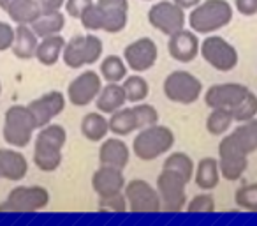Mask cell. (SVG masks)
<instances>
[{
	"mask_svg": "<svg viewBox=\"0 0 257 226\" xmlns=\"http://www.w3.org/2000/svg\"><path fill=\"white\" fill-rule=\"evenodd\" d=\"M79 22L88 32H121L128 22V0H97L85 9L79 16Z\"/></svg>",
	"mask_w": 257,
	"mask_h": 226,
	"instance_id": "cell-1",
	"label": "cell"
},
{
	"mask_svg": "<svg viewBox=\"0 0 257 226\" xmlns=\"http://www.w3.org/2000/svg\"><path fill=\"white\" fill-rule=\"evenodd\" d=\"M67 141V131L60 124L41 127L34 143V163L44 173H51L62 165V150Z\"/></svg>",
	"mask_w": 257,
	"mask_h": 226,
	"instance_id": "cell-2",
	"label": "cell"
},
{
	"mask_svg": "<svg viewBox=\"0 0 257 226\" xmlns=\"http://www.w3.org/2000/svg\"><path fill=\"white\" fill-rule=\"evenodd\" d=\"M231 22L232 8L227 0H201L189 15V25L196 34H213Z\"/></svg>",
	"mask_w": 257,
	"mask_h": 226,
	"instance_id": "cell-3",
	"label": "cell"
},
{
	"mask_svg": "<svg viewBox=\"0 0 257 226\" xmlns=\"http://www.w3.org/2000/svg\"><path fill=\"white\" fill-rule=\"evenodd\" d=\"M173 145H175V133L168 126L155 124V126L140 129L133 141V154L140 161L150 163L171 152Z\"/></svg>",
	"mask_w": 257,
	"mask_h": 226,
	"instance_id": "cell-4",
	"label": "cell"
},
{
	"mask_svg": "<svg viewBox=\"0 0 257 226\" xmlns=\"http://www.w3.org/2000/svg\"><path fill=\"white\" fill-rule=\"evenodd\" d=\"M37 129L36 119L29 106L15 104L6 111L4 117V140L13 147L23 148L32 141L34 131Z\"/></svg>",
	"mask_w": 257,
	"mask_h": 226,
	"instance_id": "cell-5",
	"label": "cell"
},
{
	"mask_svg": "<svg viewBox=\"0 0 257 226\" xmlns=\"http://www.w3.org/2000/svg\"><path fill=\"white\" fill-rule=\"evenodd\" d=\"M102 41L93 34L74 36L72 39L65 41V46L62 50V60L67 67L81 69L85 65H92L99 62L102 57Z\"/></svg>",
	"mask_w": 257,
	"mask_h": 226,
	"instance_id": "cell-6",
	"label": "cell"
},
{
	"mask_svg": "<svg viewBox=\"0 0 257 226\" xmlns=\"http://www.w3.org/2000/svg\"><path fill=\"white\" fill-rule=\"evenodd\" d=\"M164 96L176 104H194L203 94V83L189 71H173L164 80Z\"/></svg>",
	"mask_w": 257,
	"mask_h": 226,
	"instance_id": "cell-7",
	"label": "cell"
},
{
	"mask_svg": "<svg viewBox=\"0 0 257 226\" xmlns=\"http://www.w3.org/2000/svg\"><path fill=\"white\" fill-rule=\"evenodd\" d=\"M50 203V191L43 186H18L8 194L0 212H37Z\"/></svg>",
	"mask_w": 257,
	"mask_h": 226,
	"instance_id": "cell-8",
	"label": "cell"
},
{
	"mask_svg": "<svg viewBox=\"0 0 257 226\" xmlns=\"http://www.w3.org/2000/svg\"><path fill=\"white\" fill-rule=\"evenodd\" d=\"M123 194L127 198L128 210L134 214H157L161 212V198L148 180L133 179L123 187Z\"/></svg>",
	"mask_w": 257,
	"mask_h": 226,
	"instance_id": "cell-9",
	"label": "cell"
},
{
	"mask_svg": "<svg viewBox=\"0 0 257 226\" xmlns=\"http://www.w3.org/2000/svg\"><path fill=\"white\" fill-rule=\"evenodd\" d=\"M218 168H220L222 179L229 182H236L245 175L248 168V156L236 145V141L231 138V134H225L222 141L218 143Z\"/></svg>",
	"mask_w": 257,
	"mask_h": 226,
	"instance_id": "cell-10",
	"label": "cell"
},
{
	"mask_svg": "<svg viewBox=\"0 0 257 226\" xmlns=\"http://www.w3.org/2000/svg\"><path fill=\"white\" fill-rule=\"evenodd\" d=\"M199 55L213 69L222 72L232 71L238 65V51L227 39L220 36H208L199 46Z\"/></svg>",
	"mask_w": 257,
	"mask_h": 226,
	"instance_id": "cell-11",
	"label": "cell"
},
{
	"mask_svg": "<svg viewBox=\"0 0 257 226\" xmlns=\"http://www.w3.org/2000/svg\"><path fill=\"white\" fill-rule=\"evenodd\" d=\"M187 16L180 6L173 0H161L155 2L148 11V23L164 36H173L178 30L185 29Z\"/></svg>",
	"mask_w": 257,
	"mask_h": 226,
	"instance_id": "cell-12",
	"label": "cell"
},
{
	"mask_svg": "<svg viewBox=\"0 0 257 226\" xmlns=\"http://www.w3.org/2000/svg\"><path fill=\"white\" fill-rule=\"evenodd\" d=\"M155 189L161 198V210L182 212L187 205V184L175 173L162 170L155 180Z\"/></svg>",
	"mask_w": 257,
	"mask_h": 226,
	"instance_id": "cell-13",
	"label": "cell"
},
{
	"mask_svg": "<svg viewBox=\"0 0 257 226\" xmlns=\"http://www.w3.org/2000/svg\"><path fill=\"white\" fill-rule=\"evenodd\" d=\"M159 58V48L152 37H140L134 43L127 44L123 50V60L131 71L141 72L148 71L155 65Z\"/></svg>",
	"mask_w": 257,
	"mask_h": 226,
	"instance_id": "cell-14",
	"label": "cell"
},
{
	"mask_svg": "<svg viewBox=\"0 0 257 226\" xmlns=\"http://www.w3.org/2000/svg\"><path fill=\"white\" fill-rule=\"evenodd\" d=\"M102 89V78L95 71H83L78 74L67 87V99L71 104L78 108L88 106L92 101L97 99Z\"/></svg>",
	"mask_w": 257,
	"mask_h": 226,
	"instance_id": "cell-15",
	"label": "cell"
},
{
	"mask_svg": "<svg viewBox=\"0 0 257 226\" xmlns=\"http://www.w3.org/2000/svg\"><path fill=\"white\" fill-rule=\"evenodd\" d=\"M248 92V87L241 85V83H217L204 92V103L208 108L232 110Z\"/></svg>",
	"mask_w": 257,
	"mask_h": 226,
	"instance_id": "cell-16",
	"label": "cell"
},
{
	"mask_svg": "<svg viewBox=\"0 0 257 226\" xmlns=\"http://www.w3.org/2000/svg\"><path fill=\"white\" fill-rule=\"evenodd\" d=\"M65 96L58 90H51V92L44 94V96L34 99L29 104V110L32 111L34 119H36L37 127H44L51 124L55 117H58L65 108Z\"/></svg>",
	"mask_w": 257,
	"mask_h": 226,
	"instance_id": "cell-17",
	"label": "cell"
},
{
	"mask_svg": "<svg viewBox=\"0 0 257 226\" xmlns=\"http://www.w3.org/2000/svg\"><path fill=\"white\" fill-rule=\"evenodd\" d=\"M199 46L201 41L197 34L187 29H182L173 36H169L168 41V51L171 58H175L176 62H182V64H189V62L196 60V57L199 55Z\"/></svg>",
	"mask_w": 257,
	"mask_h": 226,
	"instance_id": "cell-18",
	"label": "cell"
},
{
	"mask_svg": "<svg viewBox=\"0 0 257 226\" xmlns=\"http://www.w3.org/2000/svg\"><path fill=\"white\" fill-rule=\"evenodd\" d=\"M125 184H127V180H125L123 170L111 168V166L100 165L92 175V189L95 191L99 198L123 193Z\"/></svg>",
	"mask_w": 257,
	"mask_h": 226,
	"instance_id": "cell-19",
	"label": "cell"
},
{
	"mask_svg": "<svg viewBox=\"0 0 257 226\" xmlns=\"http://www.w3.org/2000/svg\"><path fill=\"white\" fill-rule=\"evenodd\" d=\"M131 161V148L121 140L116 138H104L99 147V163L102 166H111V168L123 170Z\"/></svg>",
	"mask_w": 257,
	"mask_h": 226,
	"instance_id": "cell-20",
	"label": "cell"
},
{
	"mask_svg": "<svg viewBox=\"0 0 257 226\" xmlns=\"http://www.w3.org/2000/svg\"><path fill=\"white\" fill-rule=\"evenodd\" d=\"M29 173V161L18 150L0 148V177L11 182H20Z\"/></svg>",
	"mask_w": 257,
	"mask_h": 226,
	"instance_id": "cell-21",
	"label": "cell"
},
{
	"mask_svg": "<svg viewBox=\"0 0 257 226\" xmlns=\"http://www.w3.org/2000/svg\"><path fill=\"white\" fill-rule=\"evenodd\" d=\"M0 9L16 25H30L41 15L37 0H0Z\"/></svg>",
	"mask_w": 257,
	"mask_h": 226,
	"instance_id": "cell-22",
	"label": "cell"
},
{
	"mask_svg": "<svg viewBox=\"0 0 257 226\" xmlns=\"http://www.w3.org/2000/svg\"><path fill=\"white\" fill-rule=\"evenodd\" d=\"M127 97H125V90L121 87V83H107L102 85L99 96L95 99L97 111L104 113V115H111L116 110L125 106Z\"/></svg>",
	"mask_w": 257,
	"mask_h": 226,
	"instance_id": "cell-23",
	"label": "cell"
},
{
	"mask_svg": "<svg viewBox=\"0 0 257 226\" xmlns=\"http://www.w3.org/2000/svg\"><path fill=\"white\" fill-rule=\"evenodd\" d=\"M37 44H39V37L32 30L30 25H18L15 29V41H13V53L20 60H29V58L36 57Z\"/></svg>",
	"mask_w": 257,
	"mask_h": 226,
	"instance_id": "cell-24",
	"label": "cell"
},
{
	"mask_svg": "<svg viewBox=\"0 0 257 226\" xmlns=\"http://www.w3.org/2000/svg\"><path fill=\"white\" fill-rule=\"evenodd\" d=\"M220 168H218L217 158L206 156L196 165L194 170V180H196L197 187L203 191H211L220 184Z\"/></svg>",
	"mask_w": 257,
	"mask_h": 226,
	"instance_id": "cell-25",
	"label": "cell"
},
{
	"mask_svg": "<svg viewBox=\"0 0 257 226\" xmlns=\"http://www.w3.org/2000/svg\"><path fill=\"white\" fill-rule=\"evenodd\" d=\"M109 133V122L100 111H90L81 119V134L92 143L102 141Z\"/></svg>",
	"mask_w": 257,
	"mask_h": 226,
	"instance_id": "cell-26",
	"label": "cell"
},
{
	"mask_svg": "<svg viewBox=\"0 0 257 226\" xmlns=\"http://www.w3.org/2000/svg\"><path fill=\"white\" fill-rule=\"evenodd\" d=\"M65 46V39L57 34V36H50V37H43L37 44L36 50V58L39 60V64L51 67L55 65L58 60L62 58V50Z\"/></svg>",
	"mask_w": 257,
	"mask_h": 226,
	"instance_id": "cell-27",
	"label": "cell"
},
{
	"mask_svg": "<svg viewBox=\"0 0 257 226\" xmlns=\"http://www.w3.org/2000/svg\"><path fill=\"white\" fill-rule=\"evenodd\" d=\"M30 27H32V30L36 32V36L39 37V39L57 36L65 27V15H62V11L41 13V15L30 23Z\"/></svg>",
	"mask_w": 257,
	"mask_h": 226,
	"instance_id": "cell-28",
	"label": "cell"
},
{
	"mask_svg": "<svg viewBox=\"0 0 257 226\" xmlns=\"http://www.w3.org/2000/svg\"><path fill=\"white\" fill-rule=\"evenodd\" d=\"M162 170L175 173V175L180 177L183 182L189 184L190 180L194 179V170H196V165H194L192 158H190L189 154H185V152H171V154L164 159Z\"/></svg>",
	"mask_w": 257,
	"mask_h": 226,
	"instance_id": "cell-29",
	"label": "cell"
},
{
	"mask_svg": "<svg viewBox=\"0 0 257 226\" xmlns=\"http://www.w3.org/2000/svg\"><path fill=\"white\" fill-rule=\"evenodd\" d=\"M231 138L246 156L253 154L257 150V119L239 122L231 131Z\"/></svg>",
	"mask_w": 257,
	"mask_h": 226,
	"instance_id": "cell-30",
	"label": "cell"
},
{
	"mask_svg": "<svg viewBox=\"0 0 257 226\" xmlns=\"http://www.w3.org/2000/svg\"><path fill=\"white\" fill-rule=\"evenodd\" d=\"M127 64H125L123 57L118 55H107L102 58L99 67L100 78L106 83H120L127 78Z\"/></svg>",
	"mask_w": 257,
	"mask_h": 226,
	"instance_id": "cell-31",
	"label": "cell"
},
{
	"mask_svg": "<svg viewBox=\"0 0 257 226\" xmlns=\"http://www.w3.org/2000/svg\"><path fill=\"white\" fill-rule=\"evenodd\" d=\"M107 122H109V133H113L114 136H128L133 131H138L133 108H120V110H116L114 113H111Z\"/></svg>",
	"mask_w": 257,
	"mask_h": 226,
	"instance_id": "cell-32",
	"label": "cell"
},
{
	"mask_svg": "<svg viewBox=\"0 0 257 226\" xmlns=\"http://www.w3.org/2000/svg\"><path fill=\"white\" fill-rule=\"evenodd\" d=\"M232 122V113L227 108H211V113L206 119V129L213 136H222L231 129Z\"/></svg>",
	"mask_w": 257,
	"mask_h": 226,
	"instance_id": "cell-33",
	"label": "cell"
},
{
	"mask_svg": "<svg viewBox=\"0 0 257 226\" xmlns=\"http://www.w3.org/2000/svg\"><path fill=\"white\" fill-rule=\"evenodd\" d=\"M121 87H123V90H125L127 101H131V103H134V104L143 103L148 97V94H150V85H148V82L141 74H138V72L133 76H127V78L123 80V83H121Z\"/></svg>",
	"mask_w": 257,
	"mask_h": 226,
	"instance_id": "cell-34",
	"label": "cell"
},
{
	"mask_svg": "<svg viewBox=\"0 0 257 226\" xmlns=\"http://www.w3.org/2000/svg\"><path fill=\"white\" fill-rule=\"evenodd\" d=\"M234 122H246V120L255 119L257 115V96L253 92H248L234 108L231 110Z\"/></svg>",
	"mask_w": 257,
	"mask_h": 226,
	"instance_id": "cell-35",
	"label": "cell"
},
{
	"mask_svg": "<svg viewBox=\"0 0 257 226\" xmlns=\"http://www.w3.org/2000/svg\"><path fill=\"white\" fill-rule=\"evenodd\" d=\"M134 119H136V129H145L159 124V111L155 106L148 103H138L136 106H133Z\"/></svg>",
	"mask_w": 257,
	"mask_h": 226,
	"instance_id": "cell-36",
	"label": "cell"
},
{
	"mask_svg": "<svg viewBox=\"0 0 257 226\" xmlns=\"http://www.w3.org/2000/svg\"><path fill=\"white\" fill-rule=\"evenodd\" d=\"M234 201L239 208L248 212H257V182L243 184L234 193Z\"/></svg>",
	"mask_w": 257,
	"mask_h": 226,
	"instance_id": "cell-37",
	"label": "cell"
},
{
	"mask_svg": "<svg viewBox=\"0 0 257 226\" xmlns=\"http://www.w3.org/2000/svg\"><path fill=\"white\" fill-rule=\"evenodd\" d=\"M185 208L190 214H211L215 212V200L208 191H203V193L192 196L190 201H187Z\"/></svg>",
	"mask_w": 257,
	"mask_h": 226,
	"instance_id": "cell-38",
	"label": "cell"
},
{
	"mask_svg": "<svg viewBox=\"0 0 257 226\" xmlns=\"http://www.w3.org/2000/svg\"><path fill=\"white\" fill-rule=\"evenodd\" d=\"M99 210L100 212H118V214H123L128 210L127 198L123 193L111 194V196L99 198Z\"/></svg>",
	"mask_w": 257,
	"mask_h": 226,
	"instance_id": "cell-39",
	"label": "cell"
},
{
	"mask_svg": "<svg viewBox=\"0 0 257 226\" xmlns=\"http://www.w3.org/2000/svg\"><path fill=\"white\" fill-rule=\"evenodd\" d=\"M92 4H93V0H65L64 8L69 16L79 20V16L85 13V9L90 8Z\"/></svg>",
	"mask_w": 257,
	"mask_h": 226,
	"instance_id": "cell-40",
	"label": "cell"
},
{
	"mask_svg": "<svg viewBox=\"0 0 257 226\" xmlns=\"http://www.w3.org/2000/svg\"><path fill=\"white\" fill-rule=\"evenodd\" d=\"M13 41H15V29L0 20V51L11 50Z\"/></svg>",
	"mask_w": 257,
	"mask_h": 226,
	"instance_id": "cell-41",
	"label": "cell"
},
{
	"mask_svg": "<svg viewBox=\"0 0 257 226\" xmlns=\"http://www.w3.org/2000/svg\"><path fill=\"white\" fill-rule=\"evenodd\" d=\"M236 11L243 16L257 15V0H234Z\"/></svg>",
	"mask_w": 257,
	"mask_h": 226,
	"instance_id": "cell-42",
	"label": "cell"
},
{
	"mask_svg": "<svg viewBox=\"0 0 257 226\" xmlns=\"http://www.w3.org/2000/svg\"><path fill=\"white\" fill-rule=\"evenodd\" d=\"M37 4H39L41 13H53L64 8L65 0H37Z\"/></svg>",
	"mask_w": 257,
	"mask_h": 226,
	"instance_id": "cell-43",
	"label": "cell"
},
{
	"mask_svg": "<svg viewBox=\"0 0 257 226\" xmlns=\"http://www.w3.org/2000/svg\"><path fill=\"white\" fill-rule=\"evenodd\" d=\"M173 2H175L176 6H180L183 11H187V9H194V8H196L201 0H173Z\"/></svg>",
	"mask_w": 257,
	"mask_h": 226,
	"instance_id": "cell-44",
	"label": "cell"
},
{
	"mask_svg": "<svg viewBox=\"0 0 257 226\" xmlns=\"http://www.w3.org/2000/svg\"><path fill=\"white\" fill-rule=\"evenodd\" d=\"M0 94H2V83H0Z\"/></svg>",
	"mask_w": 257,
	"mask_h": 226,
	"instance_id": "cell-45",
	"label": "cell"
},
{
	"mask_svg": "<svg viewBox=\"0 0 257 226\" xmlns=\"http://www.w3.org/2000/svg\"><path fill=\"white\" fill-rule=\"evenodd\" d=\"M147 2H152V0H147Z\"/></svg>",
	"mask_w": 257,
	"mask_h": 226,
	"instance_id": "cell-46",
	"label": "cell"
}]
</instances>
